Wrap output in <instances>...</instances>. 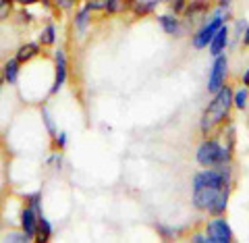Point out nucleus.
Wrapping results in <instances>:
<instances>
[{
    "instance_id": "nucleus-1",
    "label": "nucleus",
    "mask_w": 249,
    "mask_h": 243,
    "mask_svg": "<svg viewBox=\"0 0 249 243\" xmlns=\"http://www.w3.org/2000/svg\"><path fill=\"white\" fill-rule=\"evenodd\" d=\"M231 170L210 167L193 177V206L201 212L220 216L227 210L231 193Z\"/></svg>"
},
{
    "instance_id": "nucleus-2",
    "label": "nucleus",
    "mask_w": 249,
    "mask_h": 243,
    "mask_svg": "<svg viewBox=\"0 0 249 243\" xmlns=\"http://www.w3.org/2000/svg\"><path fill=\"white\" fill-rule=\"evenodd\" d=\"M231 106H232V92L229 85H222L220 90L216 92L214 100L208 104V108L204 111V114H201V133L204 135H208L210 131H214L218 125H222V121L229 116L231 112Z\"/></svg>"
},
{
    "instance_id": "nucleus-3",
    "label": "nucleus",
    "mask_w": 249,
    "mask_h": 243,
    "mask_svg": "<svg viewBox=\"0 0 249 243\" xmlns=\"http://www.w3.org/2000/svg\"><path fill=\"white\" fill-rule=\"evenodd\" d=\"M231 154H232V144L222 146L218 139H206V142L197 148V162L204 168L222 167V164L231 162Z\"/></svg>"
},
{
    "instance_id": "nucleus-4",
    "label": "nucleus",
    "mask_w": 249,
    "mask_h": 243,
    "mask_svg": "<svg viewBox=\"0 0 249 243\" xmlns=\"http://www.w3.org/2000/svg\"><path fill=\"white\" fill-rule=\"evenodd\" d=\"M224 21H227V13H224V9L220 6V9L216 11L214 17L210 19L206 25L196 34V37H193V46H196V48H206V46L212 42V37L216 36V31L222 27V23H224Z\"/></svg>"
},
{
    "instance_id": "nucleus-5",
    "label": "nucleus",
    "mask_w": 249,
    "mask_h": 243,
    "mask_svg": "<svg viewBox=\"0 0 249 243\" xmlns=\"http://www.w3.org/2000/svg\"><path fill=\"white\" fill-rule=\"evenodd\" d=\"M206 237H208V243H231L232 231L224 218H214L206 226Z\"/></svg>"
},
{
    "instance_id": "nucleus-6",
    "label": "nucleus",
    "mask_w": 249,
    "mask_h": 243,
    "mask_svg": "<svg viewBox=\"0 0 249 243\" xmlns=\"http://www.w3.org/2000/svg\"><path fill=\"white\" fill-rule=\"evenodd\" d=\"M227 71H229V60L227 56L220 52L212 65V73H210V79H208V92L216 93L218 90L224 85V79H227Z\"/></svg>"
},
{
    "instance_id": "nucleus-7",
    "label": "nucleus",
    "mask_w": 249,
    "mask_h": 243,
    "mask_svg": "<svg viewBox=\"0 0 249 243\" xmlns=\"http://www.w3.org/2000/svg\"><path fill=\"white\" fill-rule=\"evenodd\" d=\"M37 214L40 212H36L31 206H25L23 208V212H21V229L23 233L27 235V237H36V231H37Z\"/></svg>"
},
{
    "instance_id": "nucleus-8",
    "label": "nucleus",
    "mask_w": 249,
    "mask_h": 243,
    "mask_svg": "<svg viewBox=\"0 0 249 243\" xmlns=\"http://www.w3.org/2000/svg\"><path fill=\"white\" fill-rule=\"evenodd\" d=\"M65 79H67V58H65V52L58 50L56 52V79H54L50 93H56L65 85Z\"/></svg>"
},
{
    "instance_id": "nucleus-9",
    "label": "nucleus",
    "mask_w": 249,
    "mask_h": 243,
    "mask_svg": "<svg viewBox=\"0 0 249 243\" xmlns=\"http://www.w3.org/2000/svg\"><path fill=\"white\" fill-rule=\"evenodd\" d=\"M227 44H229V29H227V25H222L220 29L216 31L212 42H210V52H212V56H218L220 52H224Z\"/></svg>"
},
{
    "instance_id": "nucleus-10",
    "label": "nucleus",
    "mask_w": 249,
    "mask_h": 243,
    "mask_svg": "<svg viewBox=\"0 0 249 243\" xmlns=\"http://www.w3.org/2000/svg\"><path fill=\"white\" fill-rule=\"evenodd\" d=\"M162 2H166V0H131V9L135 15H147Z\"/></svg>"
},
{
    "instance_id": "nucleus-11",
    "label": "nucleus",
    "mask_w": 249,
    "mask_h": 243,
    "mask_svg": "<svg viewBox=\"0 0 249 243\" xmlns=\"http://www.w3.org/2000/svg\"><path fill=\"white\" fill-rule=\"evenodd\" d=\"M36 237H37V241H42V243H46V241L52 237V226H50V223L42 216V212L37 214V231H36Z\"/></svg>"
},
{
    "instance_id": "nucleus-12",
    "label": "nucleus",
    "mask_w": 249,
    "mask_h": 243,
    "mask_svg": "<svg viewBox=\"0 0 249 243\" xmlns=\"http://www.w3.org/2000/svg\"><path fill=\"white\" fill-rule=\"evenodd\" d=\"M37 54H40V46H37V44H25L23 48H19L17 60H19V65H23V62H27L34 56H37Z\"/></svg>"
},
{
    "instance_id": "nucleus-13",
    "label": "nucleus",
    "mask_w": 249,
    "mask_h": 243,
    "mask_svg": "<svg viewBox=\"0 0 249 243\" xmlns=\"http://www.w3.org/2000/svg\"><path fill=\"white\" fill-rule=\"evenodd\" d=\"M17 75H19V60H17V58H13V60H9V62L4 65L2 77H4V81L15 83V81H17Z\"/></svg>"
},
{
    "instance_id": "nucleus-14",
    "label": "nucleus",
    "mask_w": 249,
    "mask_h": 243,
    "mask_svg": "<svg viewBox=\"0 0 249 243\" xmlns=\"http://www.w3.org/2000/svg\"><path fill=\"white\" fill-rule=\"evenodd\" d=\"M158 21L166 34H177L178 31V21H177L175 15H162V17H158Z\"/></svg>"
},
{
    "instance_id": "nucleus-15",
    "label": "nucleus",
    "mask_w": 249,
    "mask_h": 243,
    "mask_svg": "<svg viewBox=\"0 0 249 243\" xmlns=\"http://www.w3.org/2000/svg\"><path fill=\"white\" fill-rule=\"evenodd\" d=\"M232 106L239 108V111H243L247 106V90L245 88H241V90H237V93H232Z\"/></svg>"
},
{
    "instance_id": "nucleus-16",
    "label": "nucleus",
    "mask_w": 249,
    "mask_h": 243,
    "mask_svg": "<svg viewBox=\"0 0 249 243\" xmlns=\"http://www.w3.org/2000/svg\"><path fill=\"white\" fill-rule=\"evenodd\" d=\"M124 9H127V0H108L104 13L116 15V13H121V11H124Z\"/></svg>"
},
{
    "instance_id": "nucleus-17",
    "label": "nucleus",
    "mask_w": 249,
    "mask_h": 243,
    "mask_svg": "<svg viewBox=\"0 0 249 243\" xmlns=\"http://www.w3.org/2000/svg\"><path fill=\"white\" fill-rule=\"evenodd\" d=\"M89 13H91V6L89 2L88 4H83V9L77 13V27H79V31L85 29V25H88V17H89Z\"/></svg>"
},
{
    "instance_id": "nucleus-18",
    "label": "nucleus",
    "mask_w": 249,
    "mask_h": 243,
    "mask_svg": "<svg viewBox=\"0 0 249 243\" xmlns=\"http://www.w3.org/2000/svg\"><path fill=\"white\" fill-rule=\"evenodd\" d=\"M54 40H56V34H54V25L50 23V25L44 29V34L40 36V42L42 44H54Z\"/></svg>"
},
{
    "instance_id": "nucleus-19",
    "label": "nucleus",
    "mask_w": 249,
    "mask_h": 243,
    "mask_svg": "<svg viewBox=\"0 0 249 243\" xmlns=\"http://www.w3.org/2000/svg\"><path fill=\"white\" fill-rule=\"evenodd\" d=\"M166 2L170 4V11H173L175 15H178V13H185L187 4H189V0H166Z\"/></svg>"
},
{
    "instance_id": "nucleus-20",
    "label": "nucleus",
    "mask_w": 249,
    "mask_h": 243,
    "mask_svg": "<svg viewBox=\"0 0 249 243\" xmlns=\"http://www.w3.org/2000/svg\"><path fill=\"white\" fill-rule=\"evenodd\" d=\"M11 2H13V0H0V21L9 17V13H11Z\"/></svg>"
},
{
    "instance_id": "nucleus-21",
    "label": "nucleus",
    "mask_w": 249,
    "mask_h": 243,
    "mask_svg": "<svg viewBox=\"0 0 249 243\" xmlns=\"http://www.w3.org/2000/svg\"><path fill=\"white\" fill-rule=\"evenodd\" d=\"M88 2L91 6V11H104L106 4H108V0H88Z\"/></svg>"
},
{
    "instance_id": "nucleus-22",
    "label": "nucleus",
    "mask_w": 249,
    "mask_h": 243,
    "mask_svg": "<svg viewBox=\"0 0 249 243\" xmlns=\"http://www.w3.org/2000/svg\"><path fill=\"white\" fill-rule=\"evenodd\" d=\"M52 2L56 4L58 9H62V11H69V9H71V6L75 4V0H52Z\"/></svg>"
},
{
    "instance_id": "nucleus-23",
    "label": "nucleus",
    "mask_w": 249,
    "mask_h": 243,
    "mask_svg": "<svg viewBox=\"0 0 249 243\" xmlns=\"http://www.w3.org/2000/svg\"><path fill=\"white\" fill-rule=\"evenodd\" d=\"M29 206L36 210V212H40V193H34V195H29Z\"/></svg>"
},
{
    "instance_id": "nucleus-24",
    "label": "nucleus",
    "mask_w": 249,
    "mask_h": 243,
    "mask_svg": "<svg viewBox=\"0 0 249 243\" xmlns=\"http://www.w3.org/2000/svg\"><path fill=\"white\" fill-rule=\"evenodd\" d=\"M6 241H13V243H23V241H29V237L25 233H21V235H9V237H6Z\"/></svg>"
},
{
    "instance_id": "nucleus-25",
    "label": "nucleus",
    "mask_w": 249,
    "mask_h": 243,
    "mask_svg": "<svg viewBox=\"0 0 249 243\" xmlns=\"http://www.w3.org/2000/svg\"><path fill=\"white\" fill-rule=\"evenodd\" d=\"M42 114H44V119H46V127H48V131H50V133H54V125H52V119L48 116V112L42 111Z\"/></svg>"
},
{
    "instance_id": "nucleus-26",
    "label": "nucleus",
    "mask_w": 249,
    "mask_h": 243,
    "mask_svg": "<svg viewBox=\"0 0 249 243\" xmlns=\"http://www.w3.org/2000/svg\"><path fill=\"white\" fill-rule=\"evenodd\" d=\"M13 2H19V4H36V2H42V0H13Z\"/></svg>"
},
{
    "instance_id": "nucleus-27",
    "label": "nucleus",
    "mask_w": 249,
    "mask_h": 243,
    "mask_svg": "<svg viewBox=\"0 0 249 243\" xmlns=\"http://www.w3.org/2000/svg\"><path fill=\"white\" fill-rule=\"evenodd\" d=\"M193 241H196V243H208V237H204V235H196Z\"/></svg>"
},
{
    "instance_id": "nucleus-28",
    "label": "nucleus",
    "mask_w": 249,
    "mask_h": 243,
    "mask_svg": "<svg viewBox=\"0 0 249 243\" xmlns=\"http://www.w3.org/2000/svg\"><path fill=\"white\" fill-rule=\"evenodd\" d=\"M65 139H67V135H65V133H60V135H58V139H56L58 148H62V146H65Z\"/></svg>"
},
{
    "instance_id": "nucleus-29",
    "label": "nucleus",
    "mask_w": 249,
    "mask_h": 243,
    "mask_svg": "<svg viewBox=\"0 0 249 243\" xmlns=\"http://www.w3.org/2000/svg\"><path fill=\"white\" fill-rule=\"evenodd\" d=\"M243 44H245V46H249V25L245 27V36H243Z\"/></svg>"
},
{
    "instance_id": "nucleus-30",
    "label": "nucleus",
    "mask_w": 249,
    "mask_h": 243,
    "mask_svg": "<svg viewBox=\"0 0 249 243\" xmlns=\"http://www.w3.org/2000/svg\"><path fill=\"white\" fill-rule=\"evenodd\" d=\"M243 83H245V88H247V85H249V69H247V73L243 75Z\"/></svg>"
},
{
    "instance_id": "nucleus-31",
    "label": "nucleus",
    "mask_w": 249,
    "mask_h": 243,
    "mask_svg": "<svg viewBox=\"0 0 249 243\" xmlns=\"http://www.w3.org/2000/svg\"><path fill=\"white\" fill-rule=\"evenodd\" d=\"M0 81H2V79H0Z\"/></svg>"
}]
</instances>
